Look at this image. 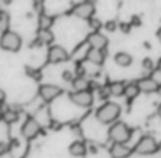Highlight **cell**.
<instances>
[{
    "mask_svg": "<svg viewBox=\"0 0 161 158\" xmlns=\"http://www.w3.org/2000/svg\"><path fill=\"white\" fill-rule=\"evenodd\" d=\"M121 116V107L117 103L107 101L101 104L96 111V118L101 124H114Z\"/></svg>",
    "mask_w": 161,
    "mask_h": 158,
    "instance_id": "6da1fadb",
    "label": "cell"
},
{
    "mask_svg": "<svg viewBox=\"0 0 161 158\" xmlns=\"http://www.w3.org/2000/svg\"><path fill=\"white\" fill-rule=\"evenodd\" d=\"M108 138L113 143L127 144L131 138V128L125 123L116 121L114 124L110 125V128H108Z\"/></svg>",
    "mask_w": 161,
    "mask_h": 158,
    "instance_id": "7a4b0ae2",
    "label": "cell"
},
{
    "mask_svg": "<svg viewBox=\"0 0 161 158\" xmlns=\"http://www.w3.org/2000/svg\"><path fill=\"white\" fill-rule=\"evenodd\" d=\"M0 47L6 52L16 53L20 50L21 47V37L19 33L13 30H9L6 33H2L0 36Z\"/></svg>",
    "mask_w": 161,
    "mask_h": 158,
    "instance_id": "3957f363",
    "label": "cell"
},
{
    "mask_svg": "<svg viewBox=\"0 0 161 158\" xmlns=\"http://www.w3.org/2000/svg\"><path fill=\"white\" fill-rule=\"evenodd\" d=\"M158 148L160 147H158L155 138H153L151 135H144L137 141L136 147H134V152L138 155H153L158 151Z\"/></svg>",
    "mask_w": 161,
    "mask_h": 158,
    "instance_id": "277c9868",
    "label": "cell"
},
{
    "mask_svg": "<svg viewBox=\"0 0 161 158\" xmlns=\"http://www.w3.org/2000/svg\"><path fill=\"white\" fill-rule=\"evenodd\" d=\"M69 100L77 107H83V108H87L91 107L94 97H93V93L86 90V91H70L69 93Z\"/></svg>",
    "mask_w": 161,
    "mask_h": 158,
    "instance_id": "5b68a950",
    "label": "cell"
},
{
    "mask_svg": "<svg viewBox=\"0 0 161 158\" xmlns=\"http://www.w3.org/2000/svg\"><path fill=\"white\" fill-rule=\"evenodd\" d=\"M40 130H42V125L37 121L34 117H29L25 121V124L21 125V135L26 138V140H33L39 135Z\"/></svg>",
    "mask_w": 161,
    "mask_h": 158,
    "instance_id": "8992f818",
    "label": "cell"
},
{
    "mask_svg": "<svg viewBox=\"0 0 161 158\" xmlns=\"http://www.w3.org/2000/svg\"><path fill=\"white\" fill-rule=\"evenodd\" d=\"M47 60L50 64H58V63H64L69 60V53L64 47L53 44L49 47L47 50Z\"/></svg>",
    "mask_w": 161,
    "mask_h": 158,
    "instance_id": "52a82bcc",
    "label": "cell"
},
{
    "mask_svg": "<svg viewBox=\"0 0 161 158\" xmlns=\"http://www.w3.org/2000/svg\"><path fill=\"white\" fill-rule=\"evenodd\" d=\"M94 12L96 7L91 2H81V3L76 4L73 9V14L79 19H83V20H90L91 17H94Z\"/></svg>",
    "mask_w": 161,
    "mask_h": 158,
    "instance_id": "ba28073f",
    "label": "cell"
},
{
    "mask_svg": "<svg viewBox=\"0 0 161 158\" xmlns=\"http://www.w3.org/2000/svg\"><path fill=\"white\" fill-rule=\"evenodd\" d=\"M61 93H63L61 87H58V85H56V84H42L39 88V95L46 103L53 101L54 98H57Z\"/></svg>",
    "mask_w": 161,
    "mask_h": 158,
    "instance_id": "9c48e42d",
    "label": "cell"
},
{
    "mask_svg": "<svg viewBox=\"0 0 161 158\" xmlns=\"http://www.w3.org/2000/svg\"><path fill=\"white\" fill-rule=\"evenodd\" d=\"M87 43L91 49H98V50H104L108 46V39L104 36L100 31H93L87 36Z\"/></svg>",
    "mask_w": 161,
    "mask_h": 158,
    "instance_id": "30bf717a",
    "label": "cell"
},
{
    "mask_svg": "<svg viewBox=\"0 0 161 158\" xmlns=\"http://www.w3.org/2000/svg\"><path fill=\"white\" fill-rule=\"evenodd\" d=\"M138 84V88H140V91L144 93V94H153V93H157L158 91V81L153 77H143L137 81Z\"/></svg>",
    "mask_w": 161,
    "mask_h": 158,
    "instance_id": "8fae6325",
    "label": "cell"
},
{
    "mask_svg": "<svg viewBox=\"0 0 161 158\" xmlns=\"http://www.w3.org/2000/svg\"><path fill=\"white\" fill-rule=\"evenodd\" d=\"M130 154H131V148L127 144L113 143V145L110 147V155L113 158H127Z\"/></svg>",
    "mask_w": 161,
    "mask_h": 158,
    "instance_id": "7c38bea8",
    "label": "cell"
},
{
    "mask_svg": "<svg viewBox=\"0 0 161 158\" xmlns=\"http://www.w3.org/2000/svg\"><path fill=\"white\" fill-rule=\"evenodd\" d=\"M86 60L91 64H96V66H101L106 60V54H104V50H98V49H88L86 53Z\"/></svg>",
    "mask_w": 161,
    "mask_h": 158,
    "instance_id": "4fadbf2b",
    "label": "cell"
},
{
    "mask_svg": "<svg viewBox=\"0 0 161 158\" xmlns=\"http://www.w3.org/2000/svg\"><path fill=\"white\" fill-rule=\"evenodd\" d=\"M69 152L73 157H84L86 152H87V148H86V144L83 141H74L69 147Z\"/></svg>",
    "mask_w": 161,
    "mask_h": 158,
    "instance_id": "5bb4252c",
    "label": "cell"
},
{
    "mask_svg": "<svg viewBox=\"0 0 161 158\" xmlns=\"http://www.w3.org/2000/svg\"><path fill=\"white\" fill-rule=\"evenodd\" d=\"M114 63L120 67H130L133 64V57L125 52H119L114 56Z\"/></svg>",
    "mask_w": 161,
    "mask_h": 158,
    "instance_id": "9a60e30c",
    "label": "cell"
},
{
    "mask_svg": "<svg viewBox=\"0 0 161 158\" xmlns=\"http://www.w3.org/2000/svg\"><path fill=\"white\" fill-rule=\"evenodd\" d=\"M108 90L110 94L114 97H121L124 95V90H125V83L124 81H113L108 84Z\"/></svg>",
    "mask_w": 161,
    "mask_h": 158,
    "instance_id": "2e32d148",
    "label": "cell"
},
{
    "mask_svg": "<svg viewBox=\"0 0 161 158\" xmlns=\"http://www.w3.org/2000/svg\"><path fill=\"white\" fill-rule=\"evenodd\" d=\"M71 87H73V91H86L90 87V83L84 77H74V80L71 81Z\"/></svg>",
    "mask_w": 161,
    "mask_h": 158,
    "instance_id": "e0dca14e",
    "label": "cell"
},
{
    "mask_svg": "<svg viewBox=\"0 0 161 158\" xmlns=\"http://www.w3.org/2000/svg\"><path fill=\"white\" fill-rule=\"evenodd\" d=\"M37 41L39 44H52L54 41V34L52 33V30H39Z\"/></svg>",
    "mask_w": 161,
    "mask_h": 158,
    "instance_id": "ac0fdd59",
    "label": "cell"
},
{
    "mask_svg": "<svg viewBox=\"0 0 161 158\" xmlns=\"http://www.w3.org/2000/svg\"><path fill=\"white\" fill-rule=\"evenodd\" d=\"M140 88H138V84L137 83H128L125 84V90H124V95L128 98V100H133L137 95L140 94Z\"/></svg>",
    "mask_w": 161,
    "mask_h": 158,
    "instance_id": "d6986e66",
    "label": "cell"
},
{
    "mask_svg": "<svg viewBox=\"0 0 161 158\" xmlns=\"http://www.w3.org/2000/svg\"><path fill=\"white\" fill-rule=\"evenodd\" d=\"M53 17L49 14H42L39 17V27L40 30H50V27L53 26Z\"/></svg>",
    "mask_w": 161,
    "mask_h": 158,
    "instance_id": "ffe728a7",
    "label": "cell"
},
{
    "mask_svg": "<svg viewBox=\"0 0 161 158\" xmlns=\"http://www.w3.org/2000/svg\"><path fill=\"white\" fill-rule=\"evenodd\" d=\"M10 16L6 12L0 13V33H6L10 30Z\"/></svg>",
    "mask_w": 161,
    "mask_h": 158,
    "instance_id": "44dd1931",
    "label": "cell"
},
{
    "mask_svg": "<svg viewBox=\"0 0 161 158\" xmlns=\"http://www.w3.org/2000/svg\"><path fill=\"white\" fill-rule=\"evenodd\" d=\"M17 118H19V114L14 111V110H7L6 112H3V121H6L7 124L16 123Z\"/></svg>",
    "mask_w": 161,
    "mask_h": 158,
    "instance_id": "7402d4cb",
    "label": "cell"
},
{
    "mask_svg": "<svg viewBox=\"0 0 161 158\" xmlns=\"http://www.w3.org/2000/svg\"><path fill=\"white\" fill-rule=\"evenodd\" d=\"M143 70L147 73H151L154 70V63H153L151 58H144L143 60Z\"/></svg>",
    "mask_w": 161,
    "mask_h": 158,
    "instance_id": "603a6c76",
    "label": "cell"
},
{
    "mask_svg": "<svg viewBox=\"0 0 161 158\" xmlns=\"http://www.w3.org/2000/svg\"><path fill=\"white\" fill-rule=\"evenodd\" d=\"M88 25L94 29V31H98L101 27H103V26H101V21L98 20V19H96V17H91L90 20H88Z\"/></svg>",
    "mask_w": 161,
    "mask_h": 158,
    "instance_id": "cb8c5ba5",
    "label": "cell"
},
{
    "mask_svg": "<svg viewBox=\"0 0 161 158\" xmlns=\"http://www.w3.org/2000/svg\"><path fill=\"white\" fill-rule=\"evenodd\" d=\"M117 27H119V25H117V21H114V20H108L106 25H104V29H106L107 31H111V33L116 31Z\"/></svg>",
    "mask_w": 161,
    "mask_h": 158,
    "instance_id": "d4e9b609",
    "label": "cell"
},
{
    "mask_svg": "<svg viewBox=\"0 0 161 158\" xmlns=\"http://www.w3.org/2000/svg\"><path fill=\"white\" fill-rule=\"evenodd\" d=\"M98 91H100V98H101V100H103V98H108L110 95H111V94H110V90H108V84L104 85L103 88H100Z\"/></svg>",
    "mask_w": 161,
    "mask_h": 158,
    "instance_id": "484cf974",
    "label": "cell"
},
{
    "mask_svg": "<svg viewBox=\"0 0 161 158\" xmlns=\"http://www.w3.org/2000/svg\"><path fill=\"white\" fill-rule=\"evenodd\" d=\"M63 80L64 81H73L74 80V77H73V73L71 71H69V70H64L63 71Z\"/></svg>",
    "mask_w": 161,
    "mask_h": 158,
    "instance_id": "4316f807",
    "label": "cell"
},
{
    "mask_svg": "<svg viewBox=\"0 0 161 158\" xmlns=\"http://www.w3.org/2000/svg\"><path fill=\"white\" fill-rule=\"evenodd\" d=\"M33 3H34V7H36L37 10H42V7H43V0H33Z\"/></svg>",
    "mask_w": 161,
    "mask_h": 158,
    "instance_id": "83f0119b",
    "label": "cell"
},
{
    "mask_svg": "<svg viewBox=\"0 0 161 158\" xmlns=\"http://www.w3.org/2000/svg\"><path fill=\"white\" fill-rule=\"evenodd\" d=\"M4 98H6V93H4L3 90H2V88H0V106H2V104H3Z\"/></svg>",
    "mask_w": 161,
    "mask_h": 158,
    "instance_id": "f1b7e54d",
    "label": "cell"
},
{
    "mask_svg": "<svg viewBox=\"0 0 161 158\" xmlns=\"http://www.w3.org/2000/svg\"><path fill=\"white\" fill-rule=\"evenodd\" d=\"M120 27H121V30H123V31H128V30H130L131 26H130V25H124V23H123V25H120Z\"/></svg>",
    "mask_w": 161,
    "mask_h": 158,
    "instance_id": "f546056e",
    "label": "cell"
},
{
    "mask_svg": "<svg viewBox=\"0 0 161 158\" xmlns=\"http://www.w3.org/2000/svg\"><path fill=\"white\" fill-rule=\"evenodd\" d=\"M157 114H158V117L161 118V104L158 106V108H157Z\"/></svg>",
    "mask_w": 161,
    "mask_h": 158,
    "instance_id": "4dcf8cb0",
    "label": "cell"
},
{
    "mask_svg": "<svg viewBox=\"0 0 161 158\" xmlns=\"http://www.w3.org/2000/svg\"><path fill=\"white\" fill-rule=\"evenodd\" d=\"M157 37H158V40H160V43H161V27H160V30L157 31Z\"/></svg>",
    "mask_w": 161,
    "mask_h": 158,
    "instance_id": "1f68e13d",
    "label": "cell"
},
{
    "mask_svg": "<svg viewBox=\"0 0 161 158\" xmlns=\"http://www.w3.org/2000/svg\"><path fill=\"white\" fill-rule=\"evenodd\" d=\"M157 68L161 71V58H160V61H158V64H157Z\"/></svg>",
    "mask_w": 161,
    "mask_h": 158,
    "instance_id": "d6a6232c",
    "label": "cell"
},
{
    "mask_svg": "<svg viewBox=\"0 0 161 158\" xmlns=\"http://www.w3.org/2000/svg\"><path fill=\"white\" fill-rule=\"evenodd\" d=\"M3 3L4 4H10V3H12V0H3Z\"/></svg>",
    "mask_w": 161,
    "mask_h": 158,
    "instance_id": "836d02e7",
    "label": "cell"
},
{
    "mask_svg": "<svg viewBox=\"0 0 161 158\" xmlns=\"http://www.w3.org/2000/svg\"><path fill=\"white\" fill-rule=\"evenodd\" d=\"M157 93H158V95L161 97V84H160V87H158V91H157Z\"/></svg>",
    "mask_w": 161,
    "mask_h": 158,
    "instance_id": "e575fe53",
    "label": "cell"
}]
</instances>
